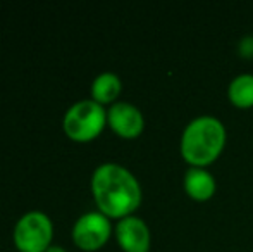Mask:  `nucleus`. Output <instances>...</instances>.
<instances>
[{"mask_svg": "<svg viewBox=\"0 0 253 252\" xmlns=\"http://www.w3.org/2000/svg\"><path fill=\"white\" fill-rule=\"evenodd\" d=\"M238 52L243 57H253V35H247L238 44Z\"/></svg>", "mask_w": 253, "mask_h": 252, "instance_id": "9b49d317", "label": "nucleus"}, {"mask_svg": "<svg viewBox=\"0 0 253 252\" xmlns=\"http://www.w3.org/2000/svg\"><path fill=\"white\" fill-rule=\"evenodd\" d=\"M227 95H229L231 102L238 107L253 105V74L241 73L234 76L227 87Z\"/></svg>", "mask_w": 253, "mask_h": 252, "instance_id": "9d476101", "label": "nucleus"}, {"mask_svg": "<svg viewBox=\"0 0 253 252\" xmlns=\"http://www.w3.org/2000/svg\"><path fill=\"white\" fill-rule=\"evenodd\" d=\"M121 90H123V81L117 76L116 73H110V71H105V73H100L91 83V99L98 104L105 105L114 102H117L116 99L119 97Z\"/></svg>", "mask_w": 253, "mask_h": 252, "instance_id": "1a4fd4ad", "label": "nucleus"}, {"mask_svg": "<svg viewBox=\"0 0 253 252\" xmlns=\"http://www.w3.org/2000/svg\"><path fill=\"white\" fill-rule=\"evenodd\" d=\"M226 145V126L219 118L202 114L193 118L181 135V155L191 166H205L215 161Z\"/></svg>", "mask_w": 253, "mask_h": 252, "instance_id": "f03ea898", "label": "nucleus"}, {"mask_svg": "<svg viewBox=\"0 0 253 252\" xmlns=\"http://www.w3.org/2000/svg\"><path fill=\"white\" fill-rule=\"evenodd\" d=\"M116 239L124 252H148L150 249V228L140 216L121 218L116 225Z\"/></svg>", "mask_w": 253, "mask_h": 252, "instance_id": "0eeeda50", "label": "nucleus"}, {"mask_svg": "<svg viewBox=\"0 0 253 252\" xmlns=\"http://www.w3.org/2000/svg\"><path fill=\"white\" fill-rule=\"evenodd\" d=\"M45 252H67L64 247H60V246H50Z\"/></svg>", "mask_w": 253, "mask_h": 252, "instance_id": "f8f14e48", "label": "nucleus"}, {"mask_svg": "<svg viewBox=\"0 0 253 252\" xmlns=\"http://www.w3.org/2000/svg\"><path fill=\"white\" fill-rule=\"evenodd\" d=\"M112 233L110 218L100 211L84 212L73 225V242L84 252L98 251L107 244Z\"/></svg>", "mask_w": 253, "mask_h": 252, "instance_id": "39448f33", "label": "nucleus"}, {"mask_svg": "<svg viewBox=\"0 0 253 252\" xmlns=\"http://www.w3.org/2000/svg\"><path fill=\"white\" fill-rule=\"evenodd\" d=\"M91 194L98 211L107 218H126L141 204L136 176L117 162H103L91 175Z\"/></svg>", "mask_w": 253, "mask_h": 252, "instance_id": "f257e3e1", "label": "nucleus"}, {"mask_svg": "<svg viewBox=\"0 0 253 252\" xmlns=\"http://www.w3.org/2000/svg\"><path fill=\"white\" fill-rule=\"evenodd\" d=\"M107 125V111L93 99H84L73 104L62 119L64 133L73 142H91L98 137Z\"/></svg>", "mask_w": 253, "mask_h": 252, "instance_id": "7ed1b4c3", "label": "nucleus"}, {"mask_svg": "<svg viewBox=\"0 0 253 252\" xmlns=\"http://www.w3.org/2000/svg\"><path fill=\"white\" fill-rule=\"evenodd\" d=\"M12 239L19 252H45L53 239L52 219L42 211L26 212L17 219Z\"/></svg>", "mask_w": 253, "mask_h": 252, "instance_id": "20e7f679", "label": "nucleus"}, {"mask_svg": "<svg viewBox=\"0 0 253 252\" xmlns=\"http://www.w3.org/2000/svg\"><path fill=\"white\" fill-rule=\"evenodd\" d=\"M107 125L119 137L136 138L145 128V118L134 104L117 101L107 109Z\"/></svg>", "mask_w": 253, "mask_h": 252, "instance_id": "423d86ee", "label": "nucleus"}, {"mask_svg": "<svg viewBox=\"0 0 253 252\" xmlns=\"http://www.w3.org/2000/svg\"><path fill=\"white\" fill-rule=\"evenodd\" d=\"M183 185L186 194L195 201H207L215 192V178L202 166H190L184 173Z\"/></svg>", "mask_w": 253, "mask_h": 252, "instance_id": "6e6552de", "label": "nucleus"}]
</instances>
